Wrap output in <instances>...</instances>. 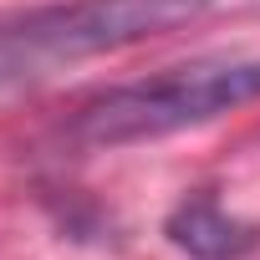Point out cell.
I'll return each instance as SVG.
<instances>
[{
	"label": "cell",
	"mask_w": 260,
	"mask_h": 260,
	"mask_svg": "<svg viewBox=\"0 0 260 260\" xmlns=\"http://www.w3.org/2000/svg\"><path fill=\"white\" fill-rule=\"evenodd\" d=\"M214 0H56L0 21V102L122 46L194 26Z\"/></svg>",
	"instance_id": "1"
},
{
	"label": "cell",
	"mask_w": 260,
	"mask_h": 260,
	"mask_svg": "<svg viewBox=\"0 0 260 260\" xmlns=\"http://www.w3.org/2000/svg\"><path fill=\"white\" fill-rule=\"evenodd\" d=\"M260 97V56H199L143 82H122L82 102L67 122L82 148H127L153 143L184 127H204Z\"/></svg>",
	"instance_id": "2"
},
{
	"label": "cell",
	"mask_w": 260,
	"mask_h": 260,
	"mask_svg": "<svg viewBox=\"0 0 260 260\" xmlns=\"http://www.w3.org/2000/svg\"><path fill=\"white\" fill-rule=\"evenodd\" d=\"M164 235H169V245H179L194 260H245L250 250H260V224L230 214L214 194L184 199L164 219Z\"/></svg>",
	"instance_id": "3"
}]
</instances>
